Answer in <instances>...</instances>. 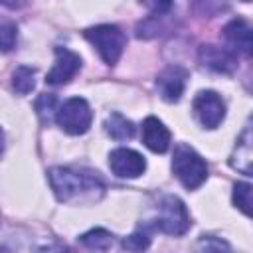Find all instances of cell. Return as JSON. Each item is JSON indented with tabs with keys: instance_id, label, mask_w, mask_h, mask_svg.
<instances>
[{
	"instance_id": "6da1fadb",
	"label": "cell",
	"mask_w": 253,
	"mask_h": 253,
	"mask_svg": "<svg viewBox=\"0 0 253 253\" xmlns=\"http://www.w3.org/2000/svg\"><path fill=\"white\" fill-rule=\"evenodd\" d=\"M47 180L55 198L65 204L97 202L105 192L103 180L97 176V172H91V170L53 166L47 170Z\"/></svg>"
},
{
	"instance_id": "7a4b0ae2",
	"label": "cell",
	"mask_w": 253,
	"mask_h": 253,
	"mask_svg": "<svg viewBox=\"0 0 253 253\" xmlns=\"http://www.w3.org/2000/svg\"><path fill=\"white\" fill-rule=\"evenodd\" d=\"M172 172L186 190H198L208 180L206 160L188 144H176L172 156Z\"/></svg>"
},
{
	"instance_id": "3957f363",
	"label": "cell",
	"mask_w": 253,
	"mask_h": 253,
	"mask_svg": "<svg viewBox=\"0 0 253 253\" xmlns=\"http://www.w3.org/2000/svg\"><path fill=\"white\" fill-rule=\"evenodd\" d=\"M85 38L99 51L101 59L107 65H115L121 59V55L125 51V45H126L125 32L119 26H113V24H99V26L87 28Z\"/></svg>"
},
{
	"instance_id": "277c9868",
	"label": "cell",
	"mask_w": 253,
	"mask_h": 253,
	"mask_svg": "<svg viewBox=\"0 0 253 253\" xmlns=\"http://www.w3.org/2000/svg\"><path fill=\"white\" fill-rule=\"evenodd\" d=\"M190 213L178 196H164L156 206L152 225L168 235H184L190 229Z\"/></svg>"
},
{
	"instance_id": "5b68a950",
	"label": "cell",
	"mask_w": 253,
	"mask_h": 253,
	"mask_svg": "<svg viewBox=\"0 0 253 253\" xmlns=\"http://www.w3.org/2000/svg\"><path fill=\"white\" fill-rule=\"evenodd\" d=\"M53 121L67 134H85L93 123V111L83 97H71L57 107Z\"/></svg>"
},
{
	"instance_id": "8992f818",
	"label": "cell",
	"mask_w": 253,
	"mask_h": 253,
	"mask_svg": "<svg viewBox=\"0 0 253 253\" xmlns=\"http://www.w3.org/2000/svg\"><path fill=\"white\" fill-rule=\"evenodd\" d=\"M192 111L204 128H217L225 119V103L215 91H200L194 97Z\"/></svg>"
},
{
	"instance_id": "52a82bcc",
	"label": "cell",
	"mask_w": 253,
	"mask_h": 253,
	"mask_svg": "<svg viewBox=\"0 0 253 253\" xmlns=\"http://www.w3.org/2000/svg\"><path fill=\"white\" fill-rule=\"evenodd\" d=\"M109 168L119 178H138L146 170V160L140 152L132 148H115L109 154Z\"/></svg>"
},
{
	"instance_id": "ba28073f",
	"label": "cell",
	"mask_w": 253,
	"mask_h": 253,
	"mask_svg": "<svg viewBox=\"0 0 253 253\" xmlns=\"http://www.w3.org/2000/svg\"><path fill=\"white\" fill-rule=\"evenodd\" d=\"M188 69H184L182 65H168L166 69H162L156 77V89L158 95L166 101V103H178L186 83H188Z\"/></svg>"
},
{
	"instance_id": "9c48e42d",
	"label": "cell",
	"mask_w": 253,
	"mask_h": 253,
	"mask_svg": "<svg viewBox=\"0 0 253 253\" xmlns=\"http://www.w3.org/2000/svg\"><path fill=\"white\" fill-rule=\"evenodd\" d=\"M81 69V57L67 49V47H55V61L53 67L49 69V73L45 75V83L47 85H65L69 83L77 71Z\"/></svg>"
},
{
	"instance_id": "30bf717a",
	"label": "cell",
	"mask_w": 253,
	"mask_h": 253,
	"mask_svg": "<svg viewBox=\"0 0 253 253\" xmlns=\"http://www.w3.org/2000/svg\"><path fill=\"white\" fill-rule=\"evenodd\" d=\"M200 61L204 67L217 71V73H231L237 69V55L229 47H219V45H202L200 47Z\"/></svg>"
},
{
	"instance_id": "8fae6325",
	"label": "cell",
	"mask_w": 253,
	"mask_h": 253,
	"mask_svg": "<svg viewBox=\"0 0 253 253\" xmlns=\"http://www.w3.org/2000/svg\"><path fill=\"white\" fill-rule=\"evenodd\" d=\"M229 164L233 170L251 176L253 174V134H251V123L245 125L241 134L235 140L233 152L229 156Z\"/></svg>"
},
{
	"instance_id": "7c38bea8",
	"label": "cell",
	"mask_w": 253,
	"mask_h": 253,
	"mask_svg": "<svg viewBox=\"0 0 253 253\" xmlns=\"http://www.w3.org/2000/svg\"><path fill=\"white\" fill-rule=\"evenodd\" d=\"M223 40L225 43L229 45L231 51H239L243 55H249L251 53V47H253V42H251V26L243 20V18H235L231 22L225 24L223 28Z\"/></svg>"
},
{
	"instance_id": "4fadbf2b",
	"label": "cell",
	"mask_w": 253,
	"mask_h": 253,
	"mask_svg": "<svg viewBox=\"0 0 253 253\" xmlns=\"http://www.w3.org/2000/svg\"><path fill=\"white\" fill-rule=\"evenodd\" d=\"M170 130L164 126V123L156 117H146L142 123V142L148 150L156 154H164L170 148Z\"/></svg>"
},
{
	"instance_id": "5bb4252c",
	"label": "cell",
	"mask_w": 253,
	"mask_h": 253,
	"mask_svg": "<svg viewBox=\"0 0 253 253\" xmlns=\"http://www.w3.org/2000/svg\"><path fill=\"white\" fill-rule=\"evenodd\" d=\"M105 132L115 140H128L134 136L136 126L130 119L123 117L121 113H111L105 119Z\"/></svg>"
},
{
	"instance_id": "9a60e30c",
	"label": "cell",
	"mask_w": 253,
	"mask_h": 253,
	"mask_svg": "<svg viewBox=\"0 0 253 253\" xmlns=\"http://www.w3.org/2000/svg\"><path fill=\"white\" fill-rule=\"evenodd\" d=\"M113 233L103 229V227H93L89 231H85L81 237H79V243L89 247V249H97V251H105V249H111L113 247Z\"/></svg>"
},
{
	"instance_id": "2e32d148",
	"label": "cell",
	"mask_w": 253,
	"mask_h": 253,
	"mask_svg": "<svg viewBox=\"0 0 253 253\" xmlns=\"http://www.w3.org/2000/svg\"><path fill=\"white\" fill-rule=\"evenodd\" d=\"M12 87L20 95H28L30 91H34V87H36V69L28 67V65L16 67L14 73H12Z\"/></svg>"
},
{
	"instance_id": "e0dca14e",
	"label": "cell",
	"mask_w": 253,
	"mask_h": 253,
	"mask_svg": "<svg viewBox=\"0 0 253 253\" xmlns=\"http://www.w3.org/2000/svg\"><path fill=\"white\" fill-rule=\"evenodd\" d=\"M231 200H233V206L239 211H243L247 217L251 215V184L249 182H237L233 186Z\"/></svg>"
},
{
	"instance_id": "ac0fdd59",
	"label": "cell",
	"mask_w": 253,
	"mask_h": 253,
	"mask_svg": "<svg viewBox=\"0 0 253 253\" xmlns=\"http://www.w3.org/2000/svg\"><path fill=\"white\" fill-rule=\"evenodd\" d=\"M36 111L40 115V119L43 123H49L53 117H55V111H57V99L55 95H49V93H42L36 101Z\"/></svg>"
},
{
	"instance_id": "d6986e66",
	"label": "cell",
	"mask_w": 253,
	"mask_h": 253,
	"mask_svg": "<svg viewBox=\"0 0 253 253\" xmlns=\"http://www.w3.org/2000/svg\"><path fill=\"white\" fill-rule=\"evenodd\" d=\"M18 40V28L14 22H2L0 24V51H12Z\"/></svg>"
},
{
	"instance_id": "ffe728a7",
	"label": "cell",
	"mask_w": 253,
	"mask_h": 253,
	"mask_svg": "<svg viewBox=\"0 0 253 253\" xmlns=\"http://www.w3.org/2000/svg\"><path fill=\"white\" fill-rule=\"evenodd\" d=\"M148 245H150V235H148V231H142V229H138L123 239V247L128 251H144V249H148Z\"/></svg>"
},
{
	"instance_id": "44dd1931",
	"label": "cell",
	"mask_w": 253,
	"mask_h": 253,
	"mask_svg": "<svg viewBox=\"0 0 253 253\" xmlns=\"http://www.w3.org/2000/svg\"><path fill=\"white\" fill-rule=\"evenodd\" d=\"M150 12V16H164L172 10V0H140Z\"/></svg>"
},
{
	"instance_id": "7402d4cb",
	"label": "cell",
	"mask_w": 253,
	"mask_h": 253,
	"mask_svg": "<svg viewBox=\"0 0 253 253\" xmlns=\"http://www.w3.org/2000/svg\"><path fill=\"white\" fill-rule=\"evenodd\" d=\"M198 249H206V251H221V249H231L225 241L215 239L213 235H202V239L198 241Z\"/></svg>"
},
{
	"instance_id": "603a6c76",
	"label": "cell",
	"mask_w": 253,
	"mask_h": 253,
	"mask_svg": "<svg viewBox=\"0 0 253 253\" xmlns=\"http://www.w3.org/2000/svg\"><path fill=\"white\" fill-rule=\"evenodd\" d=\"M2 6H8V8H20L26 4V0H0Z\"/></svg>"
},
{
	"instance_id": "cb8c5ba5",
	"label": "cell",
	"mask_w": 253,
	"mask_h": 253,
	"mask_svg": "<svg viewBox=\"0 0 253 253\" xmlns=\"http://www.w3.org/2000/svg\"><path fill=\"white\" fill-rule=\"evenodd\" d=\"M2 150H4V132L0 128V154H2Z\"/></svg>"
},
{
	"instance_id": "d4e9b609",
	"label": "cell",
	"mask_w": 253,
	"mask_h": 253,
	"mask_svg": "<svg viewBox=\"0 0 253 253\" xmlns=\"http://www.w3.org/2000/svg\"><path fill=\"white\" fill-rule=\"evenodd\" d=\"M196 2H215V0H196Z\"/></svg>"
},
{
	"instance_id": "484cf974",
	"label": "cell",
	"mask_w": 253,
	"mask_h": 253,
	"mask_svg": "<svg viewBox=\"0 0 253 253\" xmlns=\"http://www.w3.org/2000/svg\"><path fill=\"white\" fill-rule=\"evenodd\" d=\"M241 2H251V0H241Z\"/></svg>"
}]
</instances>
